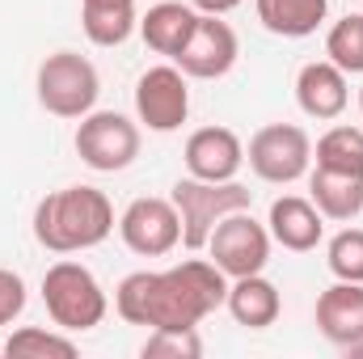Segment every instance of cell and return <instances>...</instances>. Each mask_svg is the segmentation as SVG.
Segmentation results:
<instances>
[{
    "mask_svg": "<svg viewBox=\"0 0 363 359\" xmlns=\"http://www.w3.org/2000/svg\"><path fill=\"white\" fill-rule=\"evenodd\" d=\"M228 296V275L211 258H186L169 270H131L114 287V313L144 330H199Z\"/></svg>",
    "mask_w": 363,
    "mask_h": 359,
    "instance_id": "obj_1",
    "label": "cell"
},
{
    "mask_svg": "<svg viewBox=\"0 0 363 359\" xmlns=\"http://www.w3.org/2000/svg\"><path fill=\"white\" fill-rule=\"evenodd\" d=\"M34 241L51 254H85L114 233V203L97 186H64L38 199Z\"/></svg>",
    "mask_w": 363,
    "mask_h": 359,
    "instance_id": "obj_2",
    "label": "cell"
},
{
    "mask_svg": "<svg viewBox=\"0 0 363 359\" xmlns=\"http://www.w3.org/2000/svg\"><path fill=\"white\" fill-rule=\"evenodd\" d=\"M43 304H47V317L68 334H85L93 326H101V317L110 309L106 287L97 283V275L85 263H72V258H60L55 267H47Z\"/></svg>",
    "mask_w": 363,
    "mask_h": 359,
    "instance_id": "obj_3",
    "label": "cell"
},
{
    "mask_svg": "<svg viewBox=\"0 0 363 359\" xmlns=\"http://www.w3.org/2000/svg\"><path fill=\"white\" fill-rule=\"evenodd\" d=\"M169 199H174V207H178V216H182V245L190 254H199V250H207L211 228L228 211H241V207L254 203V190L241 186L237 178L233 182H203V178H190L186 174V178L174 182Z\"/></svg>",
    "mask_w": 363,
    "mask_h": 359,
    "instance_id": "obj_4",
    "label": "cell"
},
{
    "mask_svg": "<svg viewBox=\"0 0 363 359\" xmlns=\"http://www.w3.org/2000/svg\"><path fill=\"white\" fill-rule=\"evenodd\" d=\"M38 89V106L55 118H85L97 110V93H101V77L81 51H55L38 64L34 77Z\"/></svg>",
    "mask_w": 363,
    "mask_h": 359,
    "instance_id": "obj_5",
    "label": "cell"
},
{
    "mask_svg": "<svg viewBox=\"0 0 363 359\" xmlns=\"http://www.w3.org/2000/svg\"><path fill=\"white\" fill-rule=\"evenodd\" d=\"M72 148L93 174H123L140 157V123L118 110H89L77 118Z\"/></svg>",
    "mask_w": 363,
    "mask_h": 359,
    "instance_id": "obj_6",
    "label": "cell"
},
{
    "mask_svg": "<svg viewBox=\"0 0 363 359\" xmlns=\"http://www.w3.org/2000/svg\"><path fill=\"white\" fill-rule=\"evenodd\" d=\"M245 161H250L258 182L291 186V182H300L313 170V140L296 123H267V127H258L250 136Z\"/></svg>",
    "mask_w": 363,
    "mask_h": 359,
    "instance_id": "obj_7",
    "label": "cell"
},
{
    "mask_svg": "<svg viewBox=\"0 0 363 359\" xmlns=\"http://www.w3.org/2000/svg\"><path fill=\"white\" fill-rule=\"evenodd\" d=\"M271 245H274L271 228H267L262 220H254L250 207H241V211H228V216L211 228V237H207V258L224 270L228 279H241V275L267 270Z\"/></svg>",
    "mask_w": 363,
    "mask_h": 359,
    "instance_id": "obj_8",
    "label": "cell"
},
{
    "mask_svg": "<svg viewBox=\"0 0 363 359\" xmlns=\"http://www.w3.org/2000/svg\"><path fill=\"white\" fill-rule=\"evenodd\" d=\"M118 237L131 254L140 258H165L182 245V216L174 207V199H131L118 216Z\"/></svg>",
    "mask_w": 363,
    "mask_h": 359,
    "instance_id": "obj_9",
    "label": "cell"
},
{
    "mask_svg": "<svg viewBox=\"0 0 363 359\" xmlns=\"http://www.w3.org/2000/svg\"><path fill=\"white\" fill-rule=\"evenodd\" d=\"M190 77L182 72L178 64H157L135 81V118L157 131L169 136L178 131L182 123L190 118Z\"/></svg>",
    "mask_w": 363,
    "mask_h": 359,
    "instance_id": "obj_10",
    "label": "cell"
},
{
    "mask_svg": "<svg viewBox=\"0 0 363 359\" xmlns=\"http://www.w3.org/2000/svg\"><path fill=\"white\" fill-rule=\"evenodd\" d=\"M237 55H241L237 30H233L224 17L199 13V21H194V30H190L186 47L174 55V64H178L190 81H220V77H228V72H233Z\"/></svg>",
    "mask_w": 363,
    "mask_h": 359,
    "instance_id": "obj_11",
    "label": "cell"
},
{
    "mask_svg": "<svg viewBox=\"0 0 363 359\" xmlns=\"http://www.w3.org/2000/svg\"><path fill=\"white\" fill-rule=\"evenodd\" d=\"M186 174L203 182H233L245 165V144L233 127H199L182 148Z\"/></svg>",
    "mask_w": 363,
    "mask_h": 359,
    "instance_id": "obj_12",
    "label": "cell"
},
{
    "mask_svg": "<svg viewBox=\"0 0 363 359\" xmlns=\"http://www.w3.org/2000/svg\"><path fill=\"white\" fill-rule=\"evenodd\" d=\"M296 106L317 118V123H330L338 118L347 106H351V81L338 64L330 60H313L296 72Z\"/></svg>",
    "mask_w": 363,
    "mask_h": 359,
    "instance_id": "obj_13",
    "label": "cell"
},
{
    "mask_svg": "<svg viewBox=\"0 0 363 359\" xmlns=\"http://www.w3.org/2000/svg\"><path fill=\"white\" fill-rule=\"evenodd\" d=\"M267 228H271V241L291 250V254H308L321 245L325 237V216L317 211L313 199L304 194H279L271 203V216H267Z\"/></svg>",
    "mask_w": 363,
    "mask_h": 359,
    "instance_id": "obj_14",
    "label": "cell"
},
{
    "mask_svg": "<svg viewBox=\"0 0 363 359\" xmlns=\"http://www.w3.org/2000/svg\"><path fill=\"white\" fill-rule=\"evenodd\" d=\"M317 330L325 343H334L342 351L355 338H363V283L338 279L334 287H325L317 296Z\"/></svg>",
    "mask_w": 363,
    "mask_h": 359,
    "instance_id": "obj_15",
    "label": "cell"
},
{
    "mask_svg": "<svg viewBox=\"0 0 363 359\" xmlns=\"http://www.w3.org/2000/svg\"><path fill=\"white\" fill-rule=\"evenodd\" d=\"M224 309L233 313L237 326L245 330H267L279 321L283 313V296L271 279L258 270V275H241V279H228V296H224Z\"/></svg>",
    "mask_w": 363,
    "mask_h": 359,
    "instance_id": "obj_16",
    "label": "cell"
},
{
    "mask_svg": "<svg viewBox=\"0 0 363 359\" xmlns=\"http://www.w3.org/2000/svg\"><path fill=\"white\" fill-rule=\"evenodd\" d=\"M194 21H199V13L190 9V0H152L148 13L140 17V38H144L148 51L174 60L182 47H186Z\"/></svg>",
    "mask_w": 363,
    "mask_h": 359,
    "instance_id": "obj_17",
    "label": "cell"
},
{
    "mask_svg": "<svg viewBox=\"0 0 363 359\" xmlns=\"http://www.w3.org/2000/svg\"><path fill=\"white\" fill-rule=\"evenodd\" d=\"M308 199L317 211L334 224H351L363 211V174H342V170H308Z\"/></svg>",
    "mask_w": 363,
    "mask_h": 359,
    "instance_id": "obj_18",
    "label": "cell"
},
{
    "mask_svg": "<svg viewBox=\"0 0 363 359\" xmlns=\"http://www.w3.org/2000/svg\"><path fill=\"white\" fill-rule=\"evenodd\" d=\"M254 13L274 38H308L330 17V0H254Z\"/></svg>",
    "mask_w": 363,
    "mask_h": 359,
    "instance_id": "obj_19",
    "label": "cell"
},
{
    "mask_svg": "<svg viewBox=\"0 0 363 359\" xmlns=\"http://www.w3.org/2000/svg\"><path fill=\"white\" fill-rule=\"evenodd\" d=\"M140 0H81V26L93 47H123L140 30Z\"/></svg>",
    "mask_w": 363,
    "mask_h": 359,
    "instance_id": "obj_20",
    "label": "cell"
},
{
    "mask_svg": "<svg viewBox=\"0 0 363 359\" xmlns=\"http://www.w3.org/2000/svg\"><path fill=\"white\" fill-rule=\"evenodd\" d=\"M313 165L342 170V174H363V127H351V123L330 127L313 148Z\"/></svg>",
    "mask_w": 363,
    "mask_h": 359,
    "instance_id": "obj_21",
    "label": "cell"
},
{
    "mask_svg": "<svg viewBox=\"0 0 363 359\" xmlns=\"http://www.w3.org/2000/svg\"><path fill=\"white\" fill-rule=\"evenodd\" d=\"M4 355L9 359H72L77 355V343L68 338V330H43V326H21L9 334L4 343Z\"/></svg>",
    "mask_w": 363,
    "mask_h": 359,
    "instance_id": "obj_22",
    "label": "cell"
},
{
    "mask_svg": "<svg viewBox=\"0 0 363 359\" xmlns=\"http://www.w3.org/2000/svg\"><path fill=\"white\" fill-rule=\"evenodd\" d=\"M325 60L338 64L347 77H363V13H347L325 34Z\"/></svg>",
    "mask_w": 363,
    "mask_h": 359,
    "instance_id": "obj_23",
    "label": "cell"
},
{
    "mask_svg": "<svg viewBox=\"0 0 363 359\" xmlns=\"http://www.w3.org/2000/svg\"><path fill=\"white\" fill-rule=\"evenodd\" d=\"M325 267L334 279L363 283V228H342L325 245Z\"/></svg>",
    "mask_w": 363,
    "mask_h": 359,
    "instance_id": "obj_24",
    "label": "cell"
},
{
    "mask_svg": "<svg viewBox=\"0 0 363 359\" xmlns=\"http://www.w3.org/2000/svg\"><path fill=\"white\" fill-rule=\"evenodd\" d=\"M140 351H144V359H199L203 338H199V330H152Z\"/></svg>",
    "mask_w": 363,
    "mask_h": 359,
    "instance_id": "obj_25",
    "label": "cell"
},
{
    "mask_svg": "<svg viewBox=\"0 0 363 359\" xmlns=\"http://www.w3.org/2000/svg\"><path fill=\"white\" fill-rule=\"evenodd\" d=\"M26 309V279L0 267V326H13Z\"/></svg>",
    "mask_w": 363,
    "mask_h": 359,
    "instance_id": "obj_26",
    "label": "cell"
},
{
    "mask_svg": "<svg viewBox=\"0 0 363 359\" xmlns=\"http://www.w3.org/2000/svg\"><path fill=\"white\" fill-rule=\"evenodd\" d=\"M237 4H245V0H190L194 13H211V17H224V13H233Z\"/></svg>",
    "mask_w": 363,
    "mask_h": 359,
    "instance_id": "obj_27",
    "label": "cell"
},
{
    "mask_svg": "<svg viewBox=\"0 0 363 359\" xmlns=\"http://www.w3.org/2000/svg\"><path fill=\"white\" fill-rule=\"evenodd\" d=\"M347 355H351V359H363V338H355V343L347 347Z\"/></svg>",
    "mask_w": 363,
    "mask_h": 359,
    "instance_id": "obj_28",
    "label": "cell"
},
{
    "mask_svg": "<svg viewBox=\"0 0 363 359\" xmlns=\"http://www.w3.org/2000/svg\"><path fill=\"white\" fill-rule=\"evenodd\" d=\"M359 110H363V85H359Z\"/></svg>",
    "mask_w": 363,
    "mask_h": 359,
    "instance_id": "obj_29",
    "label": "cell"
}]
</instances>
